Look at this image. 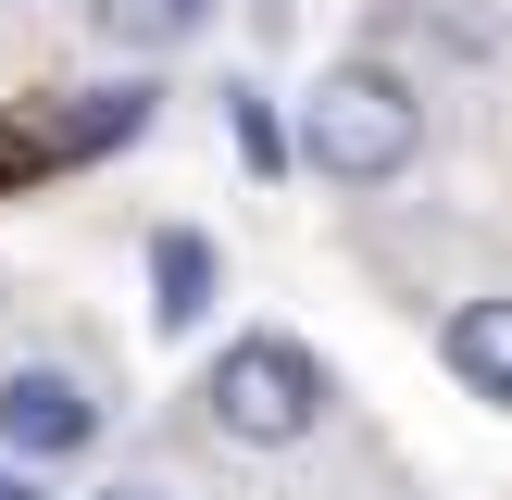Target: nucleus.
<instances>
[{
    "instance_id": "nucleus-1",
    "label": "nucleus",
    "mask_w": 512,
    "mask_h": 500,
    "mask_svg": "<svg viewBox=\"0 0 512 500\" xmlns=\"http://www.w3.org/2000/svg\"><path fill=\"white\" fill-rule=\"evenodd\" d=\"M288 150L325 175V188H400V175L425 163V88L388 63V50H350V63L313 75Z\"/></svg>"
},
{
    "instance_id": "nucleus-2",
    "label": "nucleus",
    "mask_w": 512,
    "mask_h": 500,
    "mask_svg": "<svg viewBox=\"0 0 512 500\" xmlns=\"http://www.w3.org/2000/svg\"><path fill=\"white\" fill-rule=\"evenodd\" d=\"M325 363L300 338H275V325H250V338L213 350V375H200V425H213L225 450H300L325 425Z\"/></svg>"
},
{
    "instance_id": "nucleus-3",
    "label": "nucleus",
    "mask_w": 512,
    "mask_h": 500,
    "mask_svg": "<svg viewBox=\"0 0 512 500\" xmlns=\"http://www.w3.org/2000/svg\"><path fill=\"white\" fill-rule=\"evenodd\" d=\"M0 450L13 463H75V450H100V388L75 363H13L0 375Z\"/></svg>"
},
{
    "instance_id": "nucleus-4",
    "label": "nucleus",
    "mask_w": 512,
    "mask_h": 500,
    "mask_svg": "<svg viewBox=\"0 0 512 500\" xmlns=\"http://www.w3.org/2000/svg\"><path fill=\"white\" fill-rule=\"evenodd\" d=\"M150 125H163V88L125 75V88H75L63 113L38 125V150H50V163H100V150H138Z\"/></svg>"
},
{
    "instance_id": "nucleus-5",
    "label": "nucleus",
    "mask_w": 512,
    "mask_h": 500,
    "mask_svg": "<svg viewBox=\"0 0 512 500\" xmlns=\"http://www.w3.org/2000/svg\"><path fill=\"white\" fill-rule=\"evenodd\" d=\"M438 350H450V375H463V388L488 400V413H512V288H488V300H450Z\"/></svg>"
},
{
    "instance_id": "nucleus-6",
    "label": "nucleus",
    "mask_w": 512,
    "mask_h": 500,
    "mask_svg": "<svg viewBox=\"0 0 512 500\" xmlns=\"http://www.w3.org/2000/svg\"><path fill=\"white\" fill-rule=\"evenodd\" d=\"M213 288H225L213 238H200V225H163V238H150V325H175V338H188V325L213 313Z\"/></svg>"
},
{
    "instance_id": "nucleus-7",
    "label": "nucleus",
    "mask_w": 512,
    "mask_h": 500,
    "mask_svg": "<svg viewBox=\"0 0 512 500\" xmlns=\"http://www.w3.org/2000/svg\"><path fill=\"white\" fill-rule=\"evenodd\" d=\"M200 25H213V0H88V38L125 50V63H163V50H188Z\"/></svg>"
},
{
    "instance_id": "nucleus-8",
    "label": "nucleus",
    "mask_w": 512,
    "mask_h": 500,
    "mask_svg": "<svg viewBox=\"0 0 512 500\" xmlns=\"http://www.w3.org/2000/svg\"><path fill=\"white\" fill-rule=\"evenodd\" d=\"M225 125H238V163H250V175H288V163H300V150L275 138V113H263V88H225Z\"/></svg>"
},
{
    "instance_id": "nucleus-9",
    "label": "nucleus",
    "mask_w": 512,
    "mask_h": 500,
    "mask_svg": "<svg viewBox=\"0 0 512 500\" xmlns=\"http://www.w3.org/2000/svg\"><path fill=\"white\" fill-rule=\"evenodd\" d=\"M0 500H50V488H38V463H13V450H0Z\"/></svg>"
},
{
    "instance_id": "nucleus-10",
    "label": "nucleus",
    "mask_w": 512,
    "mask_h": 500,
    "mask_svg": "<svg viewBox=\"0 0 512 500\" xmlns=\"http://www.w3.org/2000/svg\"><path fill=\"white\" fill-rule=\"evenodd\" d=\"M100 500H163V488H100Z\"/></svg>"
}]
</instances>
